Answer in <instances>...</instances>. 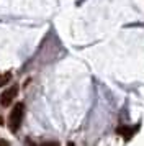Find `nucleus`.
Segmentation results:
<instances>
[{"instance_id":"obj_4","label":"nucleus","mask_w":144,"mask_h":146,"mask_svg":"<svg viewBox=\"0 0 144 146\" xmlns=\"http://www.w3.org/2000/svg\"><path fill=\"white\" fill-rule=\"evenodd\" d=\"M10 79H12V74H10V72H3V74H0V87L5 86L7 82H10Z\"/></svg>"},{"instance_id":"obj_3","label":"nucleus","mask_w":144,"mask_h":146,"mask_svg":"<svg viewBox=\"0 0 144 146\" xmlns=\"http://www.w3.org/2000/svg\"><path fill=\"white\" fill-rule=\"evenodd\" d=\"M137 130V126H126V125H121L116 128V133L118 135H121V136H124V139L128 141V139H131V136L134 135V131Z\"/></svg>"},{"instance_id":"obj_1","label":"nucleus","mask_w":144,"mask_h":146,"mask_svg":"<svg viewBox=\"0 0 144 146\" xmlns=\"http://www.w3.org/2000/svg\"><path fill=\"white\" fill-rule=\"evenodd\" d=\"M23 115H25V105L23 104H17L13 107V110L10 112V117H8V128H10V131L15 133L20 128Z\"/></svg>"},{"instance_id":"obj_2","label":"nucleus","mask_w":144,"mask_h":146,"mask_svg":"<svg viewBox=\"0 0 144 146\" xmlns=\"http://www.w3.org/2000/svg\"><path fill=\"white\" fill-rule=\"evenodd\" d=\"M17 95H18V86L8 87L5 92H2V95H0V104H2L3 107H8Z\"/></svg>"}]
</instances>
